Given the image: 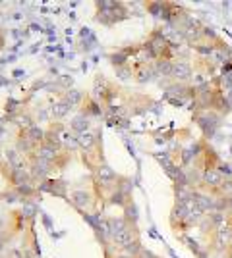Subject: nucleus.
I'll return each instance as SVG.
<instances>
[{"mask_svg":"<svg viewBox=\"0 0 232 258\" xmlns=\"http://www.w3.org/2000/svg\"><path fill=\"white\" fill-rule=\"evenodd\" d=\"M196 119H198L199 127L203 129V133L211 137L215 133V129L219 127V123H221V114L215 112V110H201V112H198Z\"/></svg>","mask_w":232,"mask_h":258,"instance_id":"obj_1","label":"nucleus"},{"mask_svg":"<svg viewBox=\"0 0 232 258\" xmlns=\"http://www.w3.org/2000/svg\"><path fill=\"white\" fill-rule=\"evenodd\" d=\"M226 258H232V248H228V252H226Z\"/></svg>","mask_w":232,"mask_h":258,"instance_id":"obj_2","label":"nucleus"}]
</instances>
